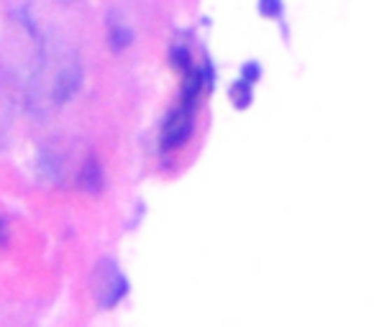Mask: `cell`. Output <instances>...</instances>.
I'll return each instance as SVG.
<instances>
[{
	"instance_id": "4",
	"label": "cell",
	"mask_w": 374,
	"mask_h": 327,
	"mask_svg": "<svg viewBox=\"0 0 374 327\" xmlns=\"http://www.w3.org/2000/svg\"><path fill=\"white\" fill-rule=\"evenodd\" d=\"M205 89V85H202V77L198 69H190V72H185V85H182V108H193L195 103H198V97H200V92Z\"/></svg>"
},
{
	"instance_id": "2",
	"label": "cell",
	"mask_w": 374,
	"mask_h": 327,
	"mask_svg": "<svg viewBox=\"0 0 374 327\" xmlns=\"http://www.w3.org/2000/svg\"><path fill=\"white\" fill-rule=\"evenodd\" d=\"M83 87V67L72 64V67L62 69L57 82H54V103L64 105L77 95V89Z\"/></svg>"
},
{
	"instance_id": "8",
	"label": "cell",
	"mask_w": 374,
	"mask_h": 327,
	"mask_svg": "<svg viewBox=\"0 0 374 327\" xmlns=\"http://www.w3.org/2000/svg\"><path fill=\"white\" fill-rule=\"evenodd\" d=\"M169 59H172L174 67L182 69V72H190V69H193V57H190V49H185V46H172Z\"/></svg>"
},
{
	"instance_id": "7",
	"label": "cell",
	"mask_w": 374,
	"mask_h": 327,
	"mask_svg": "<svg viewBox=\"0 0 374 327\" xmlns=\"http://www.w3.org/2000/svg\"><path fill=\"white\" fill-rule=\"evenodd\" d=\"M126 291H128V282L123 279V276L116 274V276H113V282L105 284V297L100 299V302H103L105 307H111V305H116V302H118V299L123 297Z\"/></svg>"
},
{
	"instance_id": "10",
	"label": "cell",
	"mask_w": 374,
	"mask_h": 327,
	"mask_svg": "<svg viewBox=\"0 0 374 327\" xmlns=\"http://www.w3.org/2000/svg\"><path fill=\"white\" fill-rule=\"evenodd\" d=\"M259 77H262V64H259V61H247V64L241 67V80L249 82V85L259 82Z\"/></svg>"
},
{
	"instance_id": "9",
	"label": "cell",
	"mask_w": 374,
	"mask_h": 327,
	"mask_svg": "<svg viewBox=\"0 0 374 327\" xmlns=\"http://www.w3.org/2000/svg\"><path fill=\"white\" fill-rule=\"evenodd\" d=\"M259 13H262L264 18H282L284 3L282 0H259Z\"/></svg>"
},
{
	"instance_id": "5",
	"label": "cell",
	"mask_w": 374,
	"mask_h": 327,
	"mask_svg": "<svg viewBox=\"0 0 374 327\" xmlns=\"http://www.w3.org/2000/svg\"><path fill=\"white\" fill-rule=\"evenodd\" d=\"M80 184H83V189H88V192H92V194H97L100 189H103V184H105L103 166H100L95 159L85 161L83 174H80Z\"/></svg>"
},
{
	"instance_id": "3",
	"label": "cell",
	"mask_w": 374,
	"mask_h": 327,
	"mask_svg": "<svg viewBox=\"0 0 374 327\" xmlns=\"http://www.w3.org/2000/svg\"><path fill=\"white\" fill-rule=\"evenodd\" d=\"M108 41H111V46L116 52L126 49V46L134 41V31L128 29V23L123 21L118 13L108 15Z\"/></svg>"
},
{
	"instance_id": "1",
	"label": "cell",
	"mask_w": 374,
	"mask_h": 327,
	"mask_svg": "<svg viewBox=\"0 0 374 327\" xmlns=\"http://www.w3.org/2000/svg\"><path fill=\"white\" fill-rule=\"evenodd\" d=\"M193 136V112L187 108H177L169 112V118L162 126V149L177 151L182 149Z\"/></svg>"
},
{
	"instance_id": "6",
	"label": "cell",
	"mask_w": 374,
	"mask_h": 327,
	"mask_svg": "<svg viewBox=\"0 0 374 327\" xmlns=\"http://www.w3.org/2000/svg\"><path fill=\"white\" fill-rule=\"evenodd\" d=\"M228 100L233 103V108H239V110H247L249 105L254 103V85H249L244 80H236L228 87Z\"/></svg>"
},
{
	"instance_id": "11",
	"label": "cell",
	"mask_w": 374,
	"mask_h": 327,
	"mask_svg": "<svg viewBox=\"0 0 374 327\" xmlns=\"http://www.w3.org/2000/svg\"><path fill=\"white\" fill-rule=\"evenodd\" d=\"M3 233H6V225H3V220H0V240H3Z\"/></svg>"
}]
</instances>
